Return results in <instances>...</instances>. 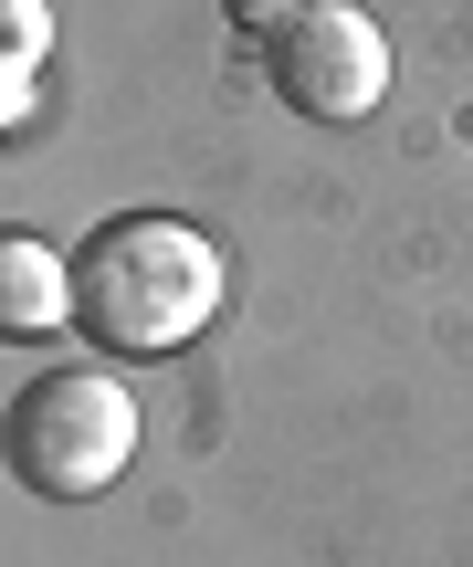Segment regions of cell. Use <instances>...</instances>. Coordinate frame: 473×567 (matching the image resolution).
I'll return each instance as SVG.
<instances>
[{
	"mask_svg": "<svg viewBox=\"0 0 473 567\" xmlns=\"http://www.w3.org/2000/svg\"><path fill=\"white\" fill-rule=\"evenodd\" d=\"M222 243L179 210H126L74 252V326L116 358H179L222 316Z\"/></svg>",
	"mask_w": 473,
	"mask_h": 567,
	"instance_id": "6da1fadb",
	"label": "cell"
},
{
	"mask_svg": "<svg viewBox=\"0 0 473 567\" xmlns=\"http://www.w3.org/2000/svg\"><path fill=\"white\" fill-rule=\"evenodd\" d=\"M137 463V400L105 368H32L11 389V484L42 505H95Z\"/></svg>",
	"mask_w": 473,
	"mask_h": 567,
	"instance_id": "7a4b0ae2",
	"label": "cell"
},
{
	"mask_svg": "<svg viewBox=\"0 0 473 567\" xmlns=\"http://www.w3.org/2000/svg\"><path fill=\"white\" fill-rule=\"evenodd\" d=\"M264 74L306 126H358L390 95V32H379L358 0H306V21L264 53Z\"/></svg>",
	"mask_w": 473,
	"mask_h": 567,
	"instance_id": "3957f363",
	"label": "cell"
},
{
	"mask_svg": "<svg viewBox=\"0 0 473 567\" xmlns=\"http://www.w3.org/2000/svg\"><path fill=\"white\" fill-rule=\"evenodd\" d=\"M0 316H11V337L74 326V264H63L53 243H32V231H11V243H0Z\"/></svg>",
	"mask_w": 473,
	"mask_h": 567,
	"instance_id": "277c9868",
	"label": "cell"
},
{
	"mask_svg": "<svg viewBox=\"0 0 473 567\" xmlns=\"http://www.w3.org/2000/svg\"><path fill=\"white\" fill-rule=\"evenodd\" d=\"M295 21H306V0H232V32H253L264 53H274V42L295 32Z\"/></svg>",
	"mask_w": 473,
	"mask_h": 567,
	"instance_id": "5b68a950",
	"label": "cell"
},
{
	"mask_svg": "<svg viewBox=\"0 0 473 567\" xmlns=\"http://www.w3.org/2000/svg\"><path fill=\"white\" fill-rule=\"evenodd\" d=\"M0 21H11V63H42V42H53V11H42V0H0Z\"/></svg>",
	"mask_w": 473,
	"mask_h": 567,
	"instance_id": "8992f818",
	"label": "cell"
}]
</instances>
